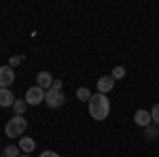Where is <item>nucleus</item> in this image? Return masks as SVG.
Listing matches in <instances>:
<instances>
[{
	"mask_svg": "<svg viewBox=\"0 0 159 157\" xmlns=\"http://www.w3.org/2000/svg\"><path fill=\"white\" fill-rule=\"evenodd\" d=\"M87 104H89V115H91V119H96V121L108 119V113H110L108 96H104V94H93Z\"/></svg>",
	"mask_w": 159,
	"mask_h": 157,
	"instance_id": "1",
	"label": "nucleus"
},
{
	"mask_svg": "<svg viewBox=\"0 0 159 157\" xmlns=\"http://www.w3.org/2000/svg\"><path fill=\"white\" fill-rule=\"evenodd\" d=\"M25 130H28V121H25L24 117H19V115H15L13 119H9L7 125H4L7 138H24Z\"/></svg>",
	"mask_w": 159,
	"mask_h": 157,
	"instance_id": "2",
	"label": "nucleus"
},
{
	"mask_svg": "<svg viewBox=\"0 0 159 157\" xmlns=\"http://www.w3.org/2000/svg\"><path fill=\"white\" fill-rule=\"evenodd\" d=\"M45 89H40L38 85L34 87H30L28 91H25V102H28V106H38L40 102H45Z\"/></svg>",
	"mask_w": 159,
	"mask_h": 157,
	"instance_id": "3",
	"label": "nucleus"
},
{
	"mask_svg": "<svg viewBox=\"0 0 159 157\" xmlns=\"http://www.w3.org/2000/svg\"><path fill=\"white\" fill-rule=\"evenodd\" d=\"M64 102H66V96H64L61 91L47 89V94H45V104H47L49 109H60V106H64Z\"/></svg>",
	"mask_w": 159,
	"mask_h": 157,
	"instance_id": "4",
	"label": "nucleus"
},
{
	"mask_svg": "<svg viewBox=\"0 0 159 157\" xmlns=\"http://www.w3.org/2000/svg\"><path fill=\"white\" fill-rule=\"evenodd\" d=\"M15 81V70L11 66H0V89H9Z\"/></svg>",
	"mask_w": 159,
	"mask_h": 157,
	"instance_id": "5",
	"label": "nucleus"
},
{
	"mask_svg": "<svg viewBox=\"0 0 159 157\" xmlns=\"http://www.w3.org/2000/svg\"><path fill=\"white\" fill-rule=\"evenodd\" d=\"M96 87H98V94H108V91H112V87H115V79L110 76V74H104V76H100L98 83H96Z\"/></svg>",
	"mask_w": 159,
	"mask_h": 157,
	"instance_id": "6",
	"label": "nucleus"
},
{
	"mask_svg": "<svg viewBox=\"0 0 159 157\" xmlns=\"http://www.w3.org/2000/svg\"><path fill=\"white\" fill-rule=\"evenodd\" d=\"M134 123L140 125V127H148V125L153 123V119H151V110H144V109L136 110L134 113Z\"/></svg>",
	"mask_w": 159,
	"mask_h": 157,
	"instance_id": "7",
	"label": "nucleus"
},
{
	"mask_svg": "<svg viewBox=\"0 0 159 157\" xmlns=\"http://www.w3.org/2000/svg\"><path fill=\"white\" fill-rule=\"evenodd\" d=\"M36 83H38V87H40V89H45V91H47V89H51V87H53V79H51L49 72H38L36 74Z\"/></svg>",
	"mask_w": 159,
	"mask_h": 157,
	"instance_id": "8",
	"label": "nucleus"
},
{
	"mask_svg": "<svg viewBox=\"0 0 159 157\" xmlns=\"http://www.w3.org/2000/svg\"><path fill=\"white\" fill-rule=\"evenodd\" d=\"M13 102H15V96H13L11 89H0V106H13Z\"/></svg>",
	"mask_w": 159,
	"mask_h": 157,
	"instance_id": "9",
	"label": "nucleus"
},
{
	"mask_svg": "<svg viewBox=\"0 0 159 157\" xmlns=\"http://www.w3.org/2000/svg\"><path fill=\"white\" fill-rule=\"evenodd\" d=\"M34 146H36L34 138H30V136H24V138H19V149L24 151L25 155H28V153H32V151H34Z\"/></svg>",
	"mask_w": 159,
	"mask_h": 157,
	"instance_id": "10",
	"label": "nucleus"
},
{
	"mask_svg": "<svg viewBox=\"0 0 159 157\" xmlns=\"http://www.w3.org/2000/svg\"><path fill=\"white\" fill-rule=\"evenodd\" d=\"M13 110H15V115H19V117H24V113L28 110V102L25 100H15L13 102V106H11Z\"/></svg>",
	"mask_w": 159,
	"mask_h": 157,
	"instance_id": "11",
	"label": "nucleus"
},
{
	"mask_svg": "<svg viewBox=\"0 0 159 157\" xmlns=\"http://www.w3.org/2000/svg\"><path fill=\"white\" fill-rule=\"evenodd\" d=\"M21 149L19 146H15V145H11V146H7L2 153H0V157H21V153H19Z\"/></svg>",
	"mask_w": 159,
	"mask_h": 157,
	"instance_id": "12",
	"label": "nucleus"
},
{
	"mask_svg": "<svg viewBox=\"0 0 159 157\" xmlns=\"http://www.w3.org/2000/svg\"><path fill=\"white\" fill-rule=\"evenodd\" d=\"M91 96H93V94H91L87 87H79V89H76V98H79L81 102H89V100H91Z\"/></svg>",
	"mask_w": 159,
	"mask_h": 157,
	"instance_id": "13",
	"label": "nucleus"
},
{
	"mask_svg": "<svg viewBox=\"0 0 159 157\" xmlns=\"http://www.w3.org/2000/svg\"><path fill=\"white\" fill-rule=\"evenodd\" d=\"M144 136H147L148 140H155L159 136V127H155V125H148V127H144Z\"/></svg>",
	"mask_w": 159,
	"mask_h": 157,
	"instance_id": "14",
	"label": "nucleus"
},
{
	"mask_svg": "<svg viewBox=\"0 0 159 157\" xmlns=\"http://www.w3.org/2000/svg\"><path fill=\"white\" fill-rule=\"evenodd\" d=\"M110 76H112L115 81H117V79H123V76H125V68H123V66H115L112 72H110Z\"/></svg>",
	"mask_w": 159,
	"mask_h": 157,
	"instance_id": "15",
	"label": "nucleus"
},
{
	"mask_svg": "<svg viewBox=\"0 0 159 157\" xmlns=\"http://www.w3.org/2000/svg\"><path fill=\"white\" fill-rule=\"evenodd\" d=\"M151 119H153V123L155 125H159V102L151 109Z\"/></svg>",
	"mask_w": 159,
	"mask_h": 157,
	"instance_id": "16",
	"label": "nucleus"
},
{
	"mask_svg": "<svg viewBox=\"0 0 159 157\" xmlns=\"http://www.w3.org/2000/svg\"><path fill=\"white\" fill-rule=\"evenodd\" d=\"M40 157H60V153H55V151H43Z\"/></svg>",
	"mask_w": 159,
	"mask_h": 157,
	"instance_id": "17",
	"label": "nucleus"
},
{
	"mask_svg": "<svg viewBox=\"0 0 159 157\" xmlns=\"http://www.w3.org/2000/svg\"><path fill=\"white\" fill-rule=\"evenodd\" d=\"M19 62H21V58H19V55H15V58H11V62H9V66H11V68H15V66H17Z\"/></svg>",
	"mask_w": 159,
	"mask_h": 157,
	"instance_id": "18",
	"label": "nucleus"
},
{
	"mask_svg": "<svg viewBox=\"0 0 159 157\" xmlns=\"http://www.w3.org/2000/svg\"><path fill=\"white\" fill-rule=\"evenodd\" d=\"M51 89H55V91H61V81L57 79V81H53V87Z\"/></svg>",
	"mask_w": 159,
	"mask_h": 157,
	"instance_id": "19",
	"label": "nucleus"
},
{
	"mask_svg": "<svg viewBox=\"0 0 159 157\" xmlns=\"http://www.w3.org/2000/svg\"><path fill=\"white\" fill-rule=\"evenodd\" d=\"M21 157H30V155H21Z\"/></svg>",
	"mask_w": 159,
	"mask_h": 157,
	"instance_id": "20",
	"label": "nucleus"
}]
</instances>
